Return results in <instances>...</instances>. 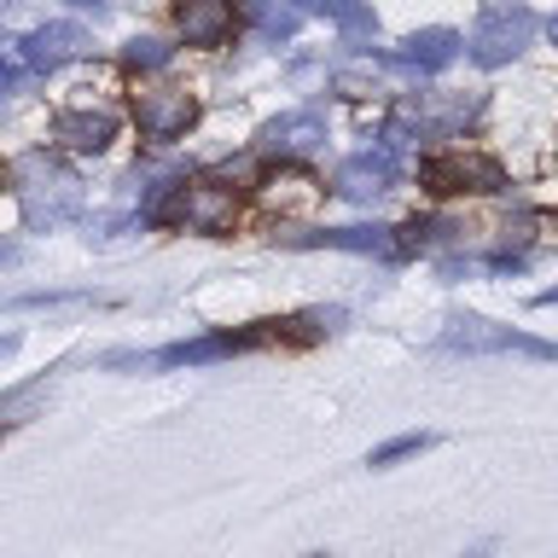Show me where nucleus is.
Instances as JSON below:
<instances>
[{
  "label": "nucleus",
  "mask_w": 558,
  "mask_h": 558,
  "mask_svg": "<svg viewBox=\"0 0 558 558\" xmlns=\"http://www.w3.org/2000/svg\"><path fill=\"white\" fill-rule=\"evenodd\" d=\"M535 12L530 7H518V0H500V7H488L477 24H471L465 35V52L477 59L483 70H500V64H512L523 47L535 41Z\"/></svg>",
  "instance_id": "obj_1"
},
{
  "label": "nucleus",
  "mask_w": 558,
  "mask_h": 558,
  "mask_svg": "<svg viewBox=\"0 0 558 558\" xmlns=\"http://www.w3.org/2000/svg\"><path fill=\"white\" fill-rule=\"evenodd\" d=\"M442 349L453 355H535V361H558V343H541L530 331H512L488 314H453L442 326Z\"/></svg>",
  "instance_id": "obj_2"
},
{
  "label": "nucleus",
  "mask_w": 558,
  "mask_h": 558,
  "mask_svg": "<svg viewBox=\"0 0 558 558\" xmlns=\"http://www.w3.org/2000/svg\"><path fill=\"white\" fill-rule=\"evenodd\" d=\"M17 198H24V216L35 221V227H59V221H70L76 216V204H82V192H76V181L52 163L47 151H29L24 163H17Z\"/></svg>",
  "instance_id": "obj_3"
},
{
  "label": "nucleus",
  "mask_w": 558,
  "mask_h": 558,
  "mask_svg": "<svg viewBox=\"0 0 558 558\" xmlns=\"http://www.w3.org/2000/svg\"><path fill=\"white\" fill-rule=\"evenodd\" d=\"M418 181H425L436 198H453V192L488 198V192L506 186V169L495 157H477V151H442V157H425V163H418Z\"/></svg>",
  "instance_id": "obj_4"
},
{
  "label": "nucleus",
  "mask_w": 558,
  "mask_h": 558,
  "mask_svg": "<svg viewBox=\"0 0 558 558\" xmlns=\"http://www.w3.org/2000/svg\"><path fill=\"white\" fill-rule=\"evenodd\" d=\"M82 52H87V29L82 24H41V29H29L24 41H7L0 59L24 64V70H59L70 59H82Z\"/></svg>",
  "instance_id": "obj_5"
},
{
  "label": "nucleus",
  "mask_w": 558,
  "mask_h": 558,
  "mask_svg": "<svg viewBox=\"0 0 558 558\" xmlns=\"http://www.w3.org/2000/svg\"><path fill=\"white\" fill-rule=\"evenodd\" d=\"M396 169H401V134L390 129L378 151H361V157H349V163L338 169V192L355 198V204H373V198H384V192L396 186Z\"/></svg>",
  "instance_id": "obj_6"
},
{
  "label": "nucleus",
  "mask_w": 558,
  "mask_h": 558,
  "mask_svg": "<svg viewBox=\"0 0 558 558\" xmlns=\"http://www.w3.org/2000/svg\"><path fill=\"white\" fill-rule=\"evenodd\" d=\"M134 122L146 140L169 146V140H181L192 122H198V99H192L186 87H151V94L134 99Z\"/></svg>",
  "instance_id": "obj_7"
},
{
  "label": "nucleus",
  "mask_w": 558,
  "mask_h": 558,
  "mask_svg": "<svg viewBox=\"0 0 558 558\" xmlns=\"http://www.w3.org/2000/svg\"><path fill=\"white\" fill-rule=\"evenodd\" d=\"M326 146V117L320 111H286V117H274V122H262V134H256V151L262 157H308V151H320Z\"/></svg>",
  "instance_id": "obj_8"
},
{
  "label": "nucleus",
  "mask_w": 558,
  "mask_h": 558,
  "mask_svg": "<svg viewBox=\"0 0 558 558\" xmlns=\"http://www.w3.org/2000/svg\"><path fill=\"white\" fill-rule=\"evenodd\" d=\"M233 216H239L233 186H221V181H181V227H192V233H227Z\"/></svg>",
  "instance_id": "obj_9"
},
{
  "label": "nucleus",
  "mask_w": 558,
  "mask_h": 558,
  "mask_svg": "<svg viewBox=\"0 0 558 558\" xmlns=\"http://www.w3.org/2000/svg\"><path fill=\"white\" fill-rule=\"evenodd\" d=\"M303 251H355V256H396L390 227H314V233H291Z\"/></svg>",
  "instance_id": "obj_10"
},
{
  "label": "nucleus",
  "mask_w": 558,
  "mask_h": 558,
  "mask_svg": "<svg viewBox=\"0 0 558 558\" xmlns=\"http://www.w3.org/2000/svg\"><path fill=\"white\" fill-rule=\"evenodd\" d=\"M174 29H181L186 47H221L233 35V0H181Z\"/></svg>",
  "instance_id": "obj_11"
},
{
  "label": "nucleus",
  "mask_w": 558,
  "mask_h": 558,
  "mask_svg": "<svg viewBox=\"0 0 558 558\" xmlns=\"http://www.w3.org/2000/svg\"><path fill=\"white\" fill-rule=\"evenodd\" d=\"M477 111H483L477 94H425L418 105L401 111V122H418V134H453V129H465Z\"/></svg>",
  "instance_id": "obj_12"
},
{
  "label": "nucleus",
  "mask_w": 558,
  "mask_h": 558,
  "mask_svg": "<svg viewBox=\"0 0 558 558\" xmlns=\"http://www.w3.org/2000/svg\"><path fill=\"white\" fill-rule=\"evenodd\" d=\"M52 140L70 151H82V157H94L117 140V117L111 111H59L52 117Z\"/></svg>",
  "instance_id": "obj_13"
},
{
  "label": "nucleus",
  "mask_w": 558,
  "mask_h": 558,
  "mask_svg": "<svg viewBox=\"0 0 558 558\" xmlns=\"http://www.w3.org/2000/svg\"><path fill=\"white\" fill-rule=\"evenodd\" d=\"M465 52V41L453 29H418V35H408L401 41V59H390V64H408V70H448L453 59Z\"/></svg>",
  "instance_id": "obj_14"
},
{
  "label": "nucleus",
  "mask_w": 558,
  "mask_h": 558,
  "mask_svg": "<svg viewBox=\"0 0 558 558\" xmlns=\"http://www.w3.org/2000/svg\"><path fill=\"white\" fill-rule=\"evenodd\" d=\"M244 24L256 35H268V41H291L303 17H296V7H286V0H244Z\"/></svg>",
  "instance_id": "obj_15"
},
{
  "label": "nucleus",
  "mask_w": 558,
  "mask_h": 558,
  "mask_svg": "<svg viewBox=\"0 0 558 558\" xmlns=\"http://www.w3.org/2000/svg\"><path fill=\"white\" fill-rule=\"evenodd\" d=\"M314 12H326L343 35H373L378 29V17H373L366 0H314Z\"/></svg>",
  "instance_id": "obj_16"
},
{
  "label": "nucleus",
  "mask_w": 558,
  "mask_h": 558,
  "mask_svg": "<svg viewBox=\"0 0 558 558\" xmlns=\"http://www.w3.org/2000/svg\"><path fill=\"white\" fill-rule=\"evenodd\" d=\"M122 64H129V70H163L169 64V47L157 41V35H134V41L122 47Z\"/></svg>",
  "instance_id": "obj_17"
},
{
  "label": "nucleus",
  "mask_w": 558,
  "mask_h": 558,
  "mask_svg": "<svg viewBox=\"0 0 558 558\" xmlns=\"http://www.w3.org/2000/svg\"><path fill=\"white\" fill-rule=\"evenodd\" d=\"M425 448H430V436H425V430H408V436H390L384 448H373V460H366V465H396V460L425 453Z\"/></svg>",
  "instance_id": "obj_18"
},
{
  "label": "nucleus",
  "mask_w": 558,
  "mask_h": 558,
  "mask_svg": "<svg viewBox=\"0 0 558 558\" xmlns=\"http://www.w3.org/2000/svg\"><path fill=\"white\" fill-rule=\"evenodd\" d=\"M64 7H76V12H94V17H105V12H111V0H64Z\"/></svg>",
  "instance_id": "obj_19"
},
{
  "label": "nucleus",
  "mask_w": 558,
  "mask_h": 558,
  "mask_svg": "<svg viewBox=\"0 0 558 558\" xmlns=\"http://www.w3.org/2000/svg\"><path fill=\"white\" fill-rule=\"evenodd\" d=\"M7 87H12V64L0 59V94H7Z\"/></svg>",
  "instance_id": "obj_20"
},
{
  "label": "nucleus",
  "mask_w": 558,
  "mask_h": 558,
  "mask_svg": "<svg viewBox=\"0 0 558 558\" xmlns=\"http://www.w3.org/2000/svg\"><path fill=\"white\" fill-rule=\"evenodd\" d=\"M541 303H547V308H553V303H558V291H541Z\"/></svg>",
  "instance_id": "obj_21"
},
{
  "label": "nucleus",
  "mask_w": 558,
  "mask_h": 558,
  "mask_svg": "<svg viewBox=\"0 0 558 558\" xmlns=\"http://www.w3.org/2000/svg\"><path fill=\"white\" fill-rule=\"evenodd\" d=\"M553 41H558V12H553Z\"/></svg>",
  "instance_id": "obj_22"
},
{
  "label": "nucleus",
  "mask_w": 558,
  "mask_h": 558,
  "mask_svg": "<svg viewBox=\"0 0 558 558\" xmlns=\"http://www.w3.org/2000/svg\"><path fill=\"white\" fill-rule=\"evenodd\" d=\"M0 186H7V163H0Z\"/></svg>",
  "instance_id": "obj_23"
},
{
  "label": "nucleus",
  "mask_w": 558,
  "mask_h": 558,
  "mask_svg": "<svg viewBox=\"0 0 558 558\" xmlns=\"http://www.w3.org/2000/svg\"><path fill=\"white\" fill-rule=\"evenodd\" d=\"M303 7H314V0H303Z\"/></svg>",
  "instance_id": "obj_24"
},
{
  "label": "nucleus",
  "mask_w": 558,
  "mask_h": 558,
  "mask_svg": "<svg viewBox=\"0 0 558 558\" xmlns=\"http://www.w3.org/2000/svg\"><path fill=\"white\" fill-rule=\"evenodd\" d=\"M314 558H326V553H314Z\"/></svg>",
  "instance_id": "obj_25"
}]
</instances>
